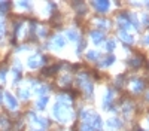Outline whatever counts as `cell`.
Instances as JSON below:
<instances>
[{
  "label": "cell",
  "instance_id": "cell-4",
  "mask_svg": "<svg viewBox=\"0 0 149 131\" xmlns=\"http://www.w3.org/2000/svg\"><path fill=\"white\" fill-rule=\"evenodd\" d=\"M91 37H93V40H94L95 43H100V42L103 40V34L95 31V33H93V34H91Z\"/></svg>",
  "mask_w": 149,
  "mask_h": 131
},
{
  "label": "cell",
  "instance_id": "cell-12",
  "mask_svg": "<svg viewBox=\"0 0 149 131\" xmlns=\"http://www.w3.org/2000/svg\"><path fill=\"white\" fill-rule=\"evenodd\" d=\"M39 131H40V130H39Z\"/></svg>",
  "mask_w": 149,
  "mask_h": 131
},
{
  "label": "cell",
  "instance_id": "cell-1",
  "mask_svg": "<svg viewBox=\"0 0 149 131\" xmlns=\"http://www.w3.org/2000/svg\"><path fill=\"white\" fill-rule=\"evenodd\" d=\"M5 98H6V101H8V104H9L10 109H15V107H17V100H15L14 97H12V95H10L9 92H6V94H5Z\"/></svg>",
  "mask_w": 149,
  "mask_h": 131
},
{
  "label": "cell",
  "instance_id": "cell-7",
  "mask_svg": "<svg viewBox=\"0 0 149 131\" xmlns=\"http://www.w3.org/2000/svg\"><path fill=\"white\" fill-rule=\"evenodd\" d=\"M67 34H69V39H70V40H76V39H78V34L74 33V31H72V30L67 31Z\"/></svg>",
  "mask_w": 149,
  "mask_h": 131
},
{
  "label": "cell",
  "instance_id": "cell-2",
  "mask_svg": "<svg viewBox=\"0 0 149 131\" xmlns=\"http://www.w3.org/2000/svg\"><path fill=\"white\" fill-rule=\"evenodd\" d=\"M29 66H30V67H37V66H40V57H39V55H34V57L29 58Z\"/></svg>",
  "mask_w": 149,
  "mask_h": 131
},
{
  "label": "cell",
  "instance_id": "cell-10",
  "mask_svg": "<svg viewBox=\"0 0 149 131\" xmlns=\"http://www.w3.org/2000/svg\"><path fill=\"white\" fill-rule=\"evenodd\" d=\"M5 31V26H3V24L2 22H0V36H2V33Z\"/></svg>",
  "mask_w": 149,
  "mask_h": 131
},
{
  "label": "cell",
  "instance_id": "cell-11",
  "mask_svg": "<svg viewBox=\"0 0 149 131\" xmlns=\"http://www.w3.org/2000/svg\"><path fill=\"white\" fill-rule=\"evenodd\" d=\"M107 49H113V42H109L107 43Z\"/></svg>",
  "mask_w": 149,
  "mask_h": 131
},
{
  "label": "cell",
  "instance_id": "cell-8",
  "mask_svg": "<svg viewBox=\"0 0 149 131\" xmlns=\"http://www.w3.org/2000/svg\"><path fill=\"white\" fill-rule=\"evenodd\" d=\"M91 130H93L91 125H84V127H82V131H91Z\"/></svg>",
  "mask_w": 149,
  "mask_h": 131
},
{
  "label": "cell",
  "instance_id": "cell-6",
  "mask_svg": "<svg viewBox=\"0 0 149 131\" xmlns=\"http://www.w3.org/2000/svg\"><path fill=\"white\" fill-rule=\"evenodd\" d=\"M46 101H48V97H43L42 100H39V103H37V107H39V109H43L45 104H46Z\"/></svg>",
  "mask_w": 149,
  "mask_h": 131
},
{
  "label": "cell",
  "instance_id": "cell-5",
  "mask_svg": "<svg viewBox=\"0 0 149 131\" xmlns=\"http://www.w3.org/2000/svg\"><path fill=\"white\" fill-rule=\"evenodd\" d=\"M54 43L57 45V48L64 46V37H61V36H58V37H55V39H54Z\"/></svg>",
  "mask_w": 149,
  "mask_h": 131
},
{
  "label": "cell",
  "instance_id": "cell-3",
  "mask_svg": "<svg viewBox=\"0 0 149 131\" xmlns=\"http://www.w3.org/2000/svg\"><path fill=\"white\" fill-rule=\"evenodd\" d=\"M94 6L100 12H106V9L109 8V3L107 2H97V3H94Z\"/></svg>",
  "mask_w": 149,
  "mask_h": 131
},
{
  "label": "cell",
  "instance_id": "cell-9",
  "mask_svg": "<svg viewBox=\"0 0 149 131\" xmlns=\"http://www.w3.org/2000/svg\"><path fill=\"white\" fill-rule=\"evenodd\" d=\"M5 78H6V71L2 70V71H0V79H5Z\"/></svg>",
  "mask_w": 149,
  "mask_h": 131
}]
</instances>
